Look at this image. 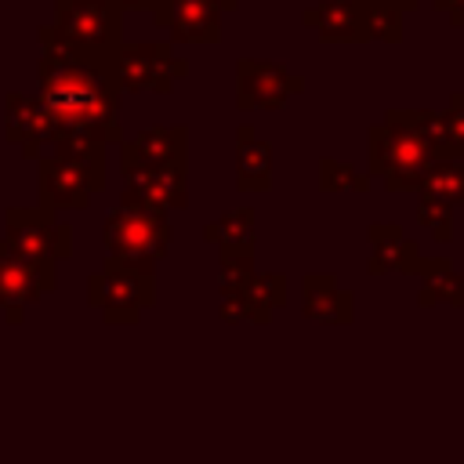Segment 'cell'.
I'll list each match as a JSON object with an SVG mask.
<instances>
[{
  "label": "cell",
  "mask_w": 464,
  "mask_h": 464,
  "mask_svg": "<svg viewBox=\"0 0 464 464\" xmlns=\"http://www.w3.org/2000/svg\"><path fill=\"white\" fill-rule=\"evenodd\" d=\"M417 221L431 232V239L435 243H453V207H442V203H435V199H424L420 196V203H417Z\"/></svg>",
  "instance_id": "21"
},
{
  "label": "cell",
  "mask_w": 464,
  "mask_h": 464,
  "mask_svg": "<svg viewBox=\"0 0 464 464\" xmlns=\"http://www.w3.org/2000/svg\"><path fill=\"white\" fill-rule=\"evenodd\" d=\"M272 185V152L265 141L254 138L250 127H239L236 149V188L239 192H268Z\"/></svg>",
  "instance_id": "17"
},
{
  "label": "cell",
  "mask_w": 464,
  "mask_h": 464,
  "mask_svg": "<svg viewBox=\"0 0 464 464\" xmlns=\"http://www.w3.org/2000/svg\"><path fill=\"white\" fill-rule=\"evenodd\" d=\"M283 304H286L283 272H254L239 290L218 294V308L225 323H268L272 312Z\"/></svg>",
  "instance_id": "8"
},
{
  "label": "cell",
  "mask_w": 464,
  "mask_h": 464,
  "mask_svg": "<svg viewBox=\"0 0 464 464\" xmlns=\"http://www.w3.org/2000/svg\"><path fill=\"white\" fill-rule=\"evenodd\" d=\"M417 279H420L417 304H424V308H439V304L464 308V276L446 257H424Z\"/></svg>",
  "instance_id": "15"
},
{
  "label": "cell",
  "mask_w": 464,
  "mask_h": 464,
  "mask_svg": "<svg viewBox=\"0 0 464 464\" xmlns=\"http://www.w3.org/2000/svg\"><path fill=\"white\" fill-rule=\"evenodd\" d=\"M40 105L51 120L54 141H116V91L102 76L76 58L51 54L40 65Z\"/></svg>",
  "instance_id": "1"
},
{
  "label": "cell",
  "mask_w": 464,
  "mask_h": 464,
  "mask_svg": "<svg viewBox=\"0 0 464 464\" xmlns=\"http://www.w3.org/2000/svg\"><path fill=\"white\" fill-rule=\"evenodd\" d=\"M174 72H178V65L170 62L167 51L138 47V51H127L120 62V80L130 91H167Z\"/></svg>",
  "instance_id": "16"
},
{
  "label": "cell",
  "mask_w": 464,
  "mask_h": 464,
  "mask_svg": "<svg viewBox=\"0 0 464 464\" xmlns=\"http://www.w3.org/2000/svg\"><path fill=\"white\" fill-rule=\"evenodd\" d=\"M123 203H138V207H152V210H170V207H185L188 188H185V163H156V167H134L123 170Z\"/></svg>",
  "instance_id": "9"
},
{
  "label": "cell",
  "mask_w": 464,
  "mask_h": 464,
  "mask_svg": "<svg viewBox=\"0 0 464 464\" xmlns=\"http://www.w3.org/2000/svg\"><path fill=\"white\" fill-rule=\"evenodd\" d=\"M156 163H185V130L181 127H149L130 138L120 152V170L156 167Z\"/></svg>",
  "instance_id": "12"
},
{
  "label": "cell",
  "mask_w": 464,
  "mask_h": 464,
  "mask_svg": "<svg viewBox=\"0 0 464 464\" xmlns=\"http://www.w3.org/2000/svg\"><path fill=\"white\" fill-rule=\"evenodd\" d=\"M170 221L163 210L152 207H138V203H116L105 214L102 225V243L109 250V257H127V261H160L170 250Z\"/></svg>",
  "instance_id": "5"
},
{
  "label": "cell",
  "mask_w": 464,
  "mask_h": 464,
  "mask_svg": "<svg viewBox=\"0 0 464 464\" xmlns=\"http://www.w3.org/2000/svg\"><path fill=\"white\" fill-rule=\"evenodd\" d=\"M319 188L323 192H366L370 188V178L359 174L352 163H341V160H319Z\"/></svg>",
  "instance_id": "20"
},
{
  "label": "cell",
  "mask_w": 464,
  "mask_h": 464,
  "mask_svg": "<svg viewBox=\"0 0 464 464\" xmlns=\"http://www.w3.org/2000/svg\"><path fill=\"white\" fill-rule=\"evenodd\" d=\"M297 91V80H290L276 65H239V105H261L276 109L286 102V94Z\"/></svg>",
  "instance_id": "14"
},
{
  "label": "cell",
  "mask_w": 464,
  "mask_h": 464,
  "mask_svg": "<svg viewBox=\"0 0 464 464\" xmlns=\"http://www.w3.org/2000/svg\"><path fill=\"white\" fill-rule=\"evenodd\" d=\"M366 243H370V261H366L370 276H388V272L417 276L420 265H424L420 246L392 221H373L366 228Z\"/></svg>",
  "instance_id": "10"
},
{
  "label": "cell",
  "mask_w": 464,
  "mask_h": 464,
  "mask_svg": "<svg viewBox=\"0 0 464 464\" xmlns=\"http://www.w3.org/2000/svg\"><path fill=\"white\" fill-rule=\"evenodd\" d=\"M54 283H58L54 261H36L14 250L0 236V312L7 323H22V312L36 304L44 294H51Z\"/></svg>",
  "instance_id": "6"
},
{
  "label": "cell",
  "mask_w": 464,
  "mask_h": 464,
  "mask_svg": "<svg viewBox=\"0 0 464 464\" xmlns=\"http://www.w3.org/2000/svg\"><path fill=\"white\" fill-rule=\"evenodd\" d=\"M417 196L435 199V203H442V207L464 203V156H439V160L428 167V174H424Z\"/></svg>",
  "instance_id": "18"
},
{
  "label": "cell",
  "mask_w": 464,
  "mask_h": 464,
  "mask_svg": "<svg viewBox=\"0 0 464 464\" xmlns=\"http://www.w3.org/2000/svg\"><path fill=\"white\" fill-rule=\"evenodd\" d=\"M301 315L326 326H344L355 315V297L330 272H308L301 279Z\"/></svg>",
  "instance_id": "11"
},
{
  "label": "cell",
  "mask_w": 464,
  "mask_h": 464,
  "mask_svg": "<svg viewBox=\"0 0 464 464\" xmlns=\"http://www.w3.org/2000/svg\"><path fill=\"white\" fill-rule=\"evenodd\" d=\"M87 304L102 312L105 323H138L141 312L156 304V265L105 257L102 268L87 276Z\"/></svg>",
  "instance_id": "3"
},
{
  "label": "cell",
  "mask_w": 464,
  "mask_h": 464,
  "mask_svg": "<svg viewBox=\"0 0 464 464\" xmlns=\"http://www.w3.org/2000/svg\"><path fill=\"white\" fill-rule=\"evenodd\" d=\"M203 239L218 250H254V207H236L225 210L218 221H207Z\"/></svg>",
  "instance_id": "19"
},
{
  "label": "cell",
  "mask_w": 464,
  "mask_h": 464,
  "mask_svg": "<svg viewBox=\"0 0 464 464\" xmlns=\"http://www.w3.org/2000/svg\"><path fill=\"white\" fill-rule=\"evenodd\" d=\"M439 152L399 116L370 130V174H381L388 192H417Z\"/></svg>",
  "instance_id": "4"
},
{
  "label": "cell",
  "mask_w": 464,
  "mask_h": 464,
  "mask_svg": "<svg viewBox=\"0 0 464 464\" xmlns=\"http://www.w3.org/2000/svg\"><path fill=\"white\" fill-rule=\"evenodd\" d=\"M7 138L14 145H22V156L25 160H36L40 156V145H51V120L44 112L40 102L33 98H7Z\"/></svg>",
  "instance_id": "13"
},
{
  "label": "cell",
  "mask_w": 464,
  "mask_h": 464,
  "mask_svg": "<svg viewBox=\"0 0 464 464\" xmlns=\"http://www.w3.org/2000/svg\"><path fill=\"white\" fill-rule=\"evenodd\" d=\"M4 239L36 257V261H65L72 254V228L47 207H7L4 210Z\"/></svg>",
  "instance_id": "7"
},
{
  "label": "cell",
  "mask_w": 464,
  "mask_h": 464,
  "mask_svg": "<svg viewBox=\"0 0 464 464\" xmlns=\"http://www.w3.org/2000/svg\"><path fill=\"white\" fill-rule=\"evenodd\" d=\"M105 188V145L98 141H54V152L40 160V207L83 210L94 192Z\"/></svg>",
  "instance_id": "2"
}]
</instances>
